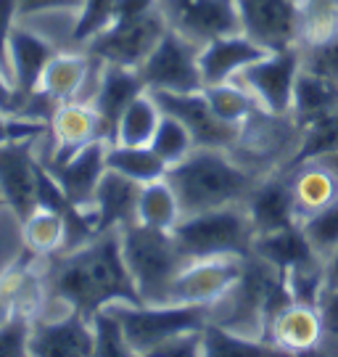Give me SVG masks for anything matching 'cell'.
<instances>
[{
	"mask_svg": "<svg viewBox=\"0 0 338 357\" xmlns=\"http://www.w3.org/2000/svg\"><path fill=\"white\" fill-rule=\"evenodd\" d=\"M48 291L85 318L114 302L143 305L122 252V230L98 233L88 243L56 257L48 270Z\"/></svg>",
	"mask_w": 338,
	"mask_h": 357,
	"instance_id": "cell-1",
	"label": "cell"
},
{
	"mask_svg": "<svg viewBox=\"0 0 338 357\" xmlns=\"http://www.w3.org/2000/svg\"><path fill=\"white\" fill-rule=\"evenodd\" d=\"M167 180L175 188L183 215L233 206L256 188L254 178L227 156L225 149H193L183 162L167 169Z\"/></svg>",
	"mask_w": 338,
	"mask_h": 357,
	"instance_id": "cell-2",
	"label": "cell"
},
{
	"mask_svg": "<svg viewBox=\"0 0 338 357\" xmlns=\"http://www.w3.org/2000/svg\"><path fill=\"white\" fill-rule=\"evenodd\" d=\"M122 252L135 278L143 305H169L177 273L190 259L177 246L172 230H156L138 220L122 225Z\"/></svg>",
	"mask_w": 338,
	"mask_h": 357,
	"instance_id": "cell-3",
	"label": "cell"
},
{
	"mask_svg": "<svg viewBox=\"0 0 338 357\" xmlns=\"http://www.w3.org/2000/svg\"><path fill=\"white\" fill-rule=\"evenodd\" d=\"M180 252L188 259L206 257H249L254 228L246 212L238 206H220L196 215H183L172 228Z\"/></svg>",
	"mask_w": 338,
	"mask_h": 357,
	"instance_id": "cell-4",
	"label": "cell"
},
{
	"mask_svg": "<svg viewBox=\"0 0 338 357\" xmlns=\"http://www.w3.org/2000/svg\"><path fill=\"white\" fill-rule=\"evenodd\" d=\"M112 310L122 320V328L135 355H151L167 339L180 333L203 331L212 320V310L206 305H127L114 302Z\"/></svg>",
	"mask_w": 338,
	"mask_h": 357,
	"instance_id": "cell-5",
	"label": "cell"
},
{
	"mask_svg": "<svg viewBox=\"0 0 338 357\" xmlns=\"http://www.w3.org/2000/svg\"><path fill=\"white\" fill-rule=\"evenodd\" d=\"M199 45L167 29L156 48L138 66V75L151 93H196L203 90L199 66Z\"/></svg>",
	"mask_w": 338,
	"mask_h": 357,
	"instance_id": "cell-6",
	"label": "cell"
},
{
	"mask_svg": "<svg viewBox=\"0 0 338 357\" xmlns=\"http://www.w3.org/2000/svg\"><path fill=\"white\" fill-rule=\"evenodd\" d=\"M159 11L169 29L199 48L217 38L243 32L238 0H159Z\"/></svg>",
	"mask_w": 338,
	"mask_h": 357,
	"instance_id": "cell-7",
	"label": "cell"
},
{
	"mask_svg": "<svg viewBox=\"0 0 338 357\" xmlns=\"http://www.w3.org/2000/svg\"><path fill=\"white\" fill-rule=\"evenodd\" d=\"M301 66H304V59L299 56V51L286 48V51L267 53L264 59L246 66L238 77L267 114L283 116L293 106V88H296Z\"/></svg>",
	"mask_w": 338,
	"mask_h": 357,
	"instance_id": "cell-8",
	"label": "cell"
},
{
	"mask_svg": "<svg viewBox=\"0 0 338 357\" xmlns=\"http://www.w3.org/2000/svg\"><path fill=\"white\" fill-rule=\"evenodd\" d=\"M167 29H169L167 19L156 8L153 13L143 16L138 22L112 24L109 29H103L98 38H93L88 43V56H95L103 64L138 69L146 61V56L156 48V43L164 38Z\"/></svg>",
	"mask_w": 338,
	"mask_h": 357,
	"instance_id": "cell-9",
	"label": "cell"
},
{
	"mask_svg": "<svg viewBox=\"0 0 338 357\" xmlns=\"http://www.w3.org/2000/svg\"><path fill=\"white\" fill-rule=\"evenodd\" d=\"M240 275H243V257L190 259L188 265L177 273L172 291H169V302L212 307L233 291Z\"/></svg>",
	"mask_w": 338,
	"mask_h": 357,
	"instance_id": "cell-10",
	"label": "cell"
},
{
	"mask_svg": "<svg viewBox=\"0 0 338 357\" xmlns=\"http://www.w3.org/2000/svg\"><path fill=\"white\" fill-rule=\"evenodd\" d=\"M240 29L264 51H286L301 38L299 0H238Z\"/></svg>",
	"mask_w": 338,
	"mask_h": 357,
	"instance_id": "cell-11",
	"label": "cell"
},
{
	"mask_svg": "<svg viewBox=\"0 0 338 357\" xmlns=\"http://www.w3.org/2000/svg\"><path fill=\"white\" fill-rule=\"evenodd\" d=\"M151 93V90H148ZM164 114L177 116L193 135L196 149H227L243 135V128L227 125L206 103L203 90L196 93H151Z\"/></svg>",
	"mask_w": 338,
	"mask_h": 357,
	"instance_id": "cell-12",
	"label": "cell"
},
{
	"mask_svg": "<svg viewBox=\"0 0 338 357\" xmlns=\"http://www.w3.org/2000/svg\"><path fill=\"white\" fill-rule=\"evenodd\" d=\"M38 165L35 138L0 146V196L19 222L38 209Z\"/></svg>",
	"mask_w": 338,
	"mask_h": 357,
	"instance_id": "cell-13",
	"label": "cell"
},
{
	"mask_svg": "<svg viewBox=\"0 0 338 357\" xmlns=\"http://www.w3.org/2000/svg\"><path fill=\"white\" fill-rule=\"evenodd\" d=\"M95 349L93 326L82 312L69 310L63 318L32 323L29 355L35 357H88Z\"/></svg>",
	"mask_w": 338,
	"mask_h": 357,
	"instance_id": "cell-14",
	"label": "cell"
},
{
	"mask_svg": "<svg viewBox=\"0 0 338 357\" xmlns=\"http://www.w3.org/2000/svg\"><path fill=\"white\" fill-rule=\"evenodd\" d=\"M106 141H95L63 162H43L53 172V178L61 183L63 193L75 206L93 204L95 188L106 172Z\"/></svg>",
	"mask_w": 338,
	"mask_h": 357,
	"instance_id": "cell-15",
	"label": "cell"
},
{
	"mask_svg": "<svg viewBox=\"0 0 338 357\" xmlns=\"http://www.w3.org/2000/svg\"><path fill=\"white\" fill-rule=\"evenodd\" d=\"M140 93H146V85H143V79H140L138 69H130V66H119V64L103 66V75H100L95 98H93L90 106H93L95 114L100 116L106 143L116 141L119 119H122V114L127 112V106L135 101Z\"/></svg>",
	"mask_w": 338,
	"mask_h": 357,
	"instance_id": "cell-16",
	"label": "cell"
},
{
	"mask_svg": "<svg viewBox=\"0 0 338 357\" xmlns=\"http://www.w3.org/2000/svg\"><path fill=\"white\" fill-rule=\"evenodd\" d=\"M267 53L270 51H264L259 43H254L243 32L225 35V38H217L212 43H206V45H201L199 66H201V77H203V85L230 82L233 77H238L249 64L264 59Z\"/></svg>",
	"mask_w": 338,
	"mask_h": 357,
	"instance_id": "cell-17",
	"label": "cell"
},
{
	"mask_svg": "<svg viewBox=\"0 0 338 357\" xmlns=\"http://www.w3.org/2000/svg\"><path fill=\"white\" fill-rule=\"evenodd\" d=\"M50 132L56 138V149L45 162H63V159L75 156L79 149H85L90 143L106 141L103 125H100V116L95 114V109L75 101L59 103L56 114L50 119Z\"/></svg>",
	"mask_w": 338,
	"mask_h": 357,
	"instance_id": "cell-18",
	"label": "cell"
},
{
	"mask_svg": "<svg viewBox=\"0 0 338 357\" xmlns=\"http://www.w3.org/2000/svg\"><path fill=\"white\" fill-rule=\"evenodd\" d=\"M249 209L246 215L251 220V228L256 236L283 230L291 225H299V204H296V193L293 185L286 180H267L259 183L251 196L246 199Z\"/></svg>",
	"mask_w": 338,
	"mask_h": 357,
	"instance_id": "cell-19",
	"label": "cell"
},
{
	"mask_svg": "<svg viewBox=\"0 0 338 357\" xmlns=\"http://www.w3.org/2000/svg\"><path fill=\"white\" fill-rule=\"evenodd\" d=\"M53 56H56V51L43 35L29 32V29H19V26L11 29V35H8V69H11L13 85L19 88L24 98L40 90L43 72Z\"/></svg>",
	"mask_w": 338,
	"mask_h": 357,
	"instance_id": "cell-20",
	"label": "cell"
},
{
	"mask_svg": "<svg viewBox=\"0 0 338 357\" xmlns=\"http://www.w3.org/2000/svg\"><path fill=\"white\" fill-rule=\"evenodd\" d=\"M323 331H325L323 312L314 305H304V302H291L270 323L272 344L280 347L286 355L312 352L320 344Z\"/></svg>",
	"mask_w": 338,
	"mask_h": 357,
	"instance_id": "cell-21",
	"label": "cell"
},
{
	"mask_svg": "<svg viewBox=\"0 0 338 357\" xmlns=\"http://www.w3.org/2000/svg\"><path fill=\"white\" fill-rule=\"evenodd\" d=\"M138 196L140 183L125 178L114 169H106L100 178L95 196H93V215H95V230L106 233V230L122 228L127 222H132L138 215Z\"/></svg>",
	"mask_w": 338,
	"mask_h": 357,
	"instance_id": "cell-22",
	"label": "cell"
},
{
	"mask_svg": "<svg viewBox=\"0 0 338 357\" xmlns=\"http://www.w3.org/2000/svg\"><path fill=\"white\" fill-rule=\"evenodd\" d=\"M251 255L264 259L280 275H289L291 270H299L320 262V255L314 252V246L309 243V238H307V233H304L301 225H291V228L254 236Z\"/></svg>",
	"mask_w": 338,
	"mask_h": 357,
	"instance_id": "cell-23",
	"label": "cell"
},
{
	"mask_svg": "<svg viewBox=\"0 0 338 357\" xmlns=\"http://www.w3.org/2000/svg\"><path fill=\"white\" fill-rule=\"evenodd\" d=\"M336 109H338V82H333V79H328L323 75H314V72L301 66L296 88H293V106H291L296 122H299L301 128H307L309 122L330 114Z\"/></svg>",
	"mask_w": 338,
	"mask_h": 357,
	"instance_id": "cell-24",
	"label": "cell"
},
{
	"mask_svg": "<svg viewBox=\"0 0 338 357\" xmlns=\"http://www.w3.org/2000/svg\"><path fill=\"white\" fill-rule=\"evenodd\" d=\"M201 349L206 357H277L286 355L272 342H259L249 333L233 331L227 326L206 323L201 331Z\"/></svg>",
	"mask_w": 338,
	"mask_h": 357,
	"instance_id": "cell-25",
	"label": "cell"
},
{
	"mask_svg": "<svg viewBox=\"0 0 338 357\" xmlns=\"http://www.w3.org/2000/svg\"><path fill=\"white\" fill-rule=\"evenodd\" d=\"M106 169H114V172L146 185V183L167 178L169 165L151 146L109 143V149H106Z\"/></svg>",
	"mask_w": 338,
	"mask_h": 357,
	"instance_id": "cell-26",
	"label": "cell"
},
{
	"mask_svg": "<svg viewBox=\"0 0 338 357\" xmlns=\"http://www.w3.org/2000/svg\"><path fill=\"white\" fill-rule=\"evenodd\" d=\"M90 69V59L88 56H79V53H56L50 59V64L45 66L43 72V82H40V90L50 96L56 103H66L72 101L85 77H88Z\"/></svg>",
	"mask_w": 338,
	"mask_h": 357,
	"instance_id": "cell-27",
	"label": "cell"
},
{
	"mask_svg": "<svg viewBox=\"0 0 338 357\" xmlns=\"http://www.w3.org/2000/svg\"><path fill=\"white\" fill-rule=\"evenodd\" d=\"M183 217L180 212V202H177L175 188L169 185V180H153L140 185L138 196V215L135 220L156 230H172L177 225V220Z\"/></svg>",
	"mask_w": 338,
	"mask_h": 357,
	"instance_id": "cell-28",
	"label": "cell"
},
{
	"mask_svg": "<svg viewBox=\"0 0 338 357\" xmlns=\"http://www.w3.org/2000/svg\"><path fill=\"white\" fill-rule=\"evenodd\" d=\"M293 193H296V204H299V217H307L336 199L338 180L320 162H307V165H301V172L293 180Z\"/></svg>",
	"mask_w": 338,
	"mask_h": 357,
	"instance_id": "cell-29",
	"label": "cell"
},
{
	"mask_svg": "<svg viewBox=\"0 0 338 357\" xmlns=\"http://www.w3.org/2000/svg\"><path fill=\"white\" fill-rule=\"evenodd\" d=\"M159 119H162V109L156 98L151 96L148 90L140 93L135 101L127 106V112L119 119V128H116V141L114 143H125V146H151V138L159 128Z\"/></svg>",
	"mask_w": 338,
	"mask_h": 357,
	"instance_id": "cell-30",
	"label": "cell"
},
{
	"mask_svg": "<svg viewBox=\"0 0 338 357\" xmlns=\"http://www.w3.org/2000/svg\"><path fill=\"white\" fill-rule=\"evenodd\" d=\"M24 246L32 255H53L63 246L66 238V220L48 209H35L22 222Z\"/></svg>",
	"mask_w": 338,
	"mask_h": 357,
	"instance_id": "cell-31",
	"label": "cell"
},
{
	"mask_svg": "<svg viewBox=\"0 0 338 357\" xmlns=\"http://www.w3.org/2000/svg\"><path fill=\"white\" fill-rule=\"evenodd\" d=\"M333 151H338V109L320 116V119H314L304 128V138H301L299 151L293 153V159H291V167L317 162L325 153Z\"/></svg>",
	"mask_w": 338,
	"mask_h": 357,
	"instance_id": "cell-32",
	"label": "cell"
},
{
	"mask_svg": "<svg viewBox=\"0 0 338 357\" xmlns=\"http://www.w3.org/2000/svg\"><path fill=\"white\" fill-rule=\"evenodd\" d=\"M203 96H206V103L214 112V116H220L227 125L243 128V122L249 119L251 109H254V98H251L249 90L238 88L233 82L203 85Z\"/></svg>",
	"mask_w": 338,
	"mask_h": 357,
	"instance_id": "cell-33",
	"label": "cell"
},
{
	"mask_svg": "<svg viewBox=\"0 0 338 357\" xmlns=\"http://www.w3.org/2000/svg\"><path fill=\"white\" fill-rule=\"evenodd\" d=\"M301 38L307 45H320L338 35V6L333 0H299Z\"/></svg>",
	"mask_w": 338,
	"mask_h": 357,
	"instance_id": "cell-34",
	"label": "cell"
},
{
	"mask_svg": "<svg viewBox=\"0 0 338 357\" xmlns=\"http://www.w3.org/2000/svg\"><path fill=\"white\" fill-rule=\"evenodd\" d=\"M151 149L159 153L167 165L172 167V165H177V162H183V159L196 149V143H193V135L188 132V128H185L177 116L164 114L162 112L159 128H156L153 138H151Z\"/></svg>",
	"mask_w": 338,
	"mask_h": 357,
	"instance_id": "cell-35",
	"label": "cell"
},
{
	"mask_svg": "<svg viewBox=\"0 0 338 357\" xmlns=\"http://www.w3.org/2000/svg\"><path fill=\"white\" fill-rule=\"evenodd\" d=\"M90 326H93V339H95L93 355H98V357L135 355L132 347H130V342H127L125 328H122V320L116 318V312L112 310V305L98 310V312L90 318Z\"/></svg>",
	"mask_w": 338,
	"mask_h": 357,
	"instance_id": "cell-36",
	"label": "cell"
},
{
	"mask_svg": "<svg viewBox=\"0 0 338 357\" xmlns=\"http://www.w3.org/2000/svg\"><path fill=\"white\" fill-rule=\"evenodd\" d=\"M38 283L26 270H8L0 278V326L11 318L13 312H29L38 296Z\"/></svg>",
	"mask_w": 338,
	"mask_h": 357,
	"instance_id": "cell-37",
	"label": "cell"
},
{
	"mask_svg": "<svg viewBox=\"0 0 338 357\" xmlns=\"http://www.w3.org/2000/svg\"><path fill=\"white\" fill-rule=\"evenodd\" d=\"M301 228L320 257H330L338 249V196L312 215L301 217Z\"/></svg>",
	"mask_w": 338,
	"mask_h": 357,
	"instance_id": "cell-38",
	"label": "cell"
},
{
	"mask_svg": "<svg viewBox=\"0 0 338 357\" xmlns=\"http://www.w3.org/2000/svg\"><path fill=\"white\" fill-rule=\"evenodd\" d=\"M114 11H116V0H82L79 16L72 26V43L88 45L93 38H98L103 29L114 24Z\"/></svg>",
	"mask_w": 338,
	"mask_h": 357,
	"instance_id": "cell-39",
	"label": "cell"
},
{
	"mask_svg": "<svg viewBox=\"0 0 338 357\" xmlns=\"http://www.w3.org/2000/svg\"><path fill=\"white\" fill-rule=\"evenodd\" d=\"M29 333H32V323L26 318V312H13L0 326V357L29 355Z\"/></svg>",
	"mask_w": 338,
	"mask_h": 357,
	"instance_id": "cell-40",
	"label": "cell"
},
{
	"mask_svg": "<svg viewBox=\"0 0 338 357\" xmlns=\"http://www.w3.org/2000/svg\"><path fill=\"white\" fill-rule=\"evenodd\" d=\"M304 69L338 82V35L328 43L309 45V53L304 56Z\"/></svg>",
	"mask_w": 338,
	"mask_h": 357,
	"instance_id": "cell-41",
	"label": "cell"
},
{
	"mask_svg": "<svg viewBox=\"0 0 338 357\" xmlns=\"http://www.w3.org/2000/svg\"><path fill=\"white\" fill-rule=\"evenodd\" d=\"M45 130H48V125L38 122V119L0 114V146L8 141H22V138H38Z\"/></svg>",
	"mask_w": 338,
	"mask_h": 357,
	"instance_id": "cell-42",
	"label": "cell"
},
{
	"mask_svg": "<svg viewBox=\"0 0 338 357\" xmlns=\"http://www.w3.org/2000/svg\"><path fill=\"white\" fill-rule=\"evenodd\" d=\"M196 355H203V349H201V331L172 336V339H167L164 344H159L151 352V357H196Z\"/></svg>",
	"mask_w": 338,
	"mask_h": 357,
	"instance_id": "cell-43",
	"label": "cell"
},
{
	"mask_svg": "<svg viewBox=\"0 0 338 357\" xmlns=\"http://www.w3.org/2000/svg\"><path fill=\"white\" fill-rule=\"evenodd\" d=\"M19 16V0H0V64L11 77L8 69V35L13 29V19Z\"/></svg>",
	"mask_w": 338,
	"mask_h": 357,
	"instance_id": "cell-44",
	"label": "cell"
},
{
	"mask_svg": "<svg viewBox=\"0 0 338 357\" xmlns=\"http://www.w3.org/2000/svg\"><path fill=\"white\" fill-rule=\"evenodd\" d=\"M26 98L19 93V88L8 82V72L0 64V114L6 116H19L24 109Z\"/></svg>",
	"mask_w": 338,
	"mask_h": 357,
	"instance_id": "cell-45",
	"label": "cell"
},
{
	"mask_svg": "<svg viewBox=\"0 0 338 357\" xmlns=\"http://www.w3.org/2000/svg\"><path fill=\"white\" fill-rule=\"evenodd\" d=\"M82 0H19V16H35L43 11H79Z\"/></svg>",
	"mask_w": 338,
	"mask_h": 357,
	"instance_id": "cell-46",
	"label": "cell"
},
{
	"mask_svg": "<svg viewBox=\"0 0 338 357\" xmlns=\"http://www.w3.org/2000/svg\"><path fill=\"white\" fill-rule=\"evenodd\" d=\"M323 320H325V326L330 331L338 333V291L325 294V299H323Z\"/></svg>",
	"mask_w": 338,
	"mask_h": 357,
	"instance_id": "cell-47",
	"label": "cell"
},
{
	"mask_svg": "<svg viewBox=\"0 0 338 357\" xmlns=\"http://www.w3.org/2000/svg\"><path fill=\"white\" fill-rule=\"evenodd\" d=\"M338 291V249L328 257L325 265V294Z\"/></svg>",
	"mask_w": 338,
	"mask_h": 357,
	"instance_id": "cell-48",
	"label": "cell"
},
{
	"mask_svg": "<svg viewBox=\"0 0 338 357\" xmlns=\"http://www.w3.org/2000/svg\"><path fill=\"white\" fill-rule=\"evenodd\" d=\"M317 162H320L323 167H328V169H330V172L336 175V180H338V151L325 153V156H323V159H317Z\"/></svg>",
	"mask_w": 338,
	"mask_h": 357,
	"instance_id": "cell-49",
	"label": "cell"
},
{
	"mask_svg": "<svg viewBox=\"0 0 338 357\" xmlns=\"http://www.w3.org/2000/svg\"><path fill=\"white\" fill-rule=\"evenodd\" d=\"M0 206H6V199H3V196H0Z\"/></svg>",
	"mask_w": 338,
	"mask_h": 357,
	"instance_id": "cell-50",
	"label": "cell"
},
{
	"mask_svg": "<svg viewBox=\"0 0 338 357\" xmlns=\"http://www.w3.org/2000/svg\"><path fill=\"white\" fill-rule=\"evenodd\" d=\"M333 3H336V6H338V0H333Z\"/></svg>",
	"mask_w": 338,
	"mask_h": 357,
	"instance_id": "cell-51",
	"label": "cell"
}]
</instances>
